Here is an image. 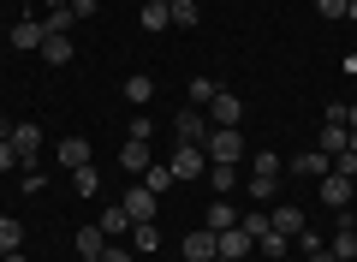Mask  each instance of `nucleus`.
I'll list each match as a JSON object with an SVG mask.
<instances>
[{"label":"nucleus","mask_w":357,"mask_h":262,"mask_svg":"<svg viewBox=\"0 0 357 262\" xmlns=\"http://www.w3.org/2000/svg\"><path fill=\"white\" fill-rule=\"evenodd\" d=\"M203 150H208V161H232V167H244V155H250V150H244V131H238V125H215Z\"/></svg>","instance_id":"obj_1"},{"label":"nucleus","mask_w":357,"mask_h":262,"mask_svg":"<svg viewBox=\"0 0 357 262\" xmlns=\"http://www.w3.org/2000/svg\"><path fill=\"white\" fill-rule=\"evenodd\" d=\"M119 209L131 214V226H149L155 214H161V197H155L149 185H137V179H131V191H126V197H119Z\"/></svg>","instance_id":"obj_2"},{"label":"nucleus","mask_w":357,"mask_h":262,"mask_svg":"<svg viewBox=\"0 0 357 262\" xmlns=\"http://www.w3.org/2000/svg\"><path fill=\"white\" fill-rule=\"evenodd\" d=\"M167 167H173V179L185 185V179H208V167H215V161H208V150H197V143H178Z\"/></svg>","instance_id":"obj_3"},{"label":"nucleus","mask_w":357,"mask_h":262,"mask_svg":"<svg viewBox=\"0 0 357 262\" xmlns=\"http://www.w3.org/2000/svg\"><path fill=\"white\" fill-rule=\"evenodd\" d=\"M208 131H215V125H208V113H203V108H185V113L173 119V138H178V143H197V150L208 143Z\"/></svg>","instance_id":"obj_4"},{"label":"nucleus","mask_w":357,"mask_h":262,"mask_svg":"<svg viewBox=\"0 0 357 262\" xmlns=\"http://www.w3.org/2000/svg\"><path fill=\"white\" fill-rule=\"evenodd\" d=\"M203 113H208V125H238L244 119V101L232 96V89H215V101H208Z\"/></svg>","instance_id":"obj_5"},{"label":"nucleus","mask_w":357,"mask_h":262,"mask_svg":"<svg viewBox=\"0 0 357 262\" xmlns=\"http://www.w3.org/2000/svg\"><path fill=\"white\" fill-rule=\"evenodd\" d=\"M13 155H18V167H36V155H42V131L36 125H13Z\"/></svg>","instance_id":"obj_6"},{"label":"nucleus","mask_w":357,"mask_h":262,"mask_svg":"<svg viewBox=\"0 0 357 262\" xmlns=\"http://www.w3.org/2000/svg\"><path fill=\"white\" fill-rule=\"evenodd\" d=\"M220 256H232V262H250V256H256V238L244 233V221L220 233Z\"/></svg>","instance_id":"obj_7"},{"label":"nucleus","mask_w":357,"mask_h":262,"mask_svg":"<svg viewBox=\"0 0 357 262\" xmlns=\"http://www.w3.org/2000/svg\"><path fill=\"white\" fill-rule=\"evenodd\" d=\"M119 167H126L131 179H143V173H149V167H155L149 143H143V138H126V150H119Z\"/></svg>","instance_id":"obj_8"},{"label":"nucleus","mask_w":357,"mask_h":262,"mask_svg":"<svg viewBox=\"0 0 357 262\" xmlns=\"http://www.w3.org/2000/svg\"><path fill=\"white\" fill-rule=\"evenodd\" d=\"M316 185H321V203H328V209H351V179H345V173H328V179H316Z\"/></svg>","instance_id":"obj_9"},{"label":"nucleus","mask_w":357,"mask_h":262,"mask_svg":"<svg viewBox=\"0 0 357 262\" xmlns=\"http://www.w3.org/2000/svg\"><path fill=\"white\" fill-rule=\"evenodd\" d=\"M185 256H191V262H208V256H220V233H215V226H197V233L185 238Z\"/></svg>","instance_id":"obj_10"},{"label":"nucleus","mask_w":357,"mask_h":262,"mask_svg":"<svg viewBox=\"0 0 357 262\" xmlns=\"http://www.w3.org/2000/svg\"><path fill=\"white\" fill-rule=\"evenodd\" d=\"M328 250H333L340 262H351V256H357V221H351V214H340V226H333Z\"/></svg>","instance_id":"obj_11"},{"label":"nucleus","mask_w":357,"mask_h":262,"mask_svg":"<svg viewBox=\"0 0 357 262\" xmlns=\"http://www.w3.org/2000/svg\"><path fill=\"white\" fill-rule=\"evenodd\" d=\"M54 155H60L66 173H77V167H89V138H60V143H54Z\"/></svg>","instance_id":"obj_12"},{"label":"nucleus","mask_w":357,"mask_h":262,"mask_svg":"<svg viewBox=\"0 0 357 262\" xmlns=\"http://www.w3.org/2000/svg\"><path fill=\"white\" fill-rule=\"evenodd\" d=\"M292 173H298V179H328V173H333V155L310 150V155H298V161H292Z\"/></svg>","instance_id":"obj_13"},{"label":"nucleus","mask_w":357,"mask_h":262,"mask_svg":"<svg viewBox=\"0 0 357 262\" xmlns=\"http://www.w3.org/2000/svg\"><path fill=\"white\" fill-rule=\"evenodd\" d=\"M268 226H274V233H286V238H298V233H304V209H292V203H280V209L268 214Z\"/></svg>","instance_id":"obj_14"},{"label":"nucleus","mask_w":357,"mask_h":262,"mask_svg":"<svg viewBox=\"0 0 357 262\" xmlns=\"http://www.w3.org/2000/svg\"><path fill=\"white\" fill-rule=\"evenodd\" d=\"M42 36H48L42 18H18V24H13V48H42Z\"/></svg>","instance_id":"obj_15"},{"label":"nucleus","mask_w":357,"mask_h":262,"mask_svg":"<svg viewBox=\"0 0 357 262\" xmlns=\"http://www.w3.org/2000/svg\"><path fill=\"white\" fill-rule=\"evenodd\" d=\"M345 143H351V125H345V119H328V125H321V155H340Z\"/></svg>","instance_id":"obj_16"},{"label":"nucleus","mask_w":357,"mask_h":262,"mask_svg":"<svg viewBox=\"0 0 357 262\" xmlns=\"http://www.w3.org/2000/svg\"><path fill=\"white\" fill-rule=\"evenodd\" d=\"M238 179H244V173H238L232 161H215V167H208V185H215L220 197H232V191H238Z\"/></svg>","instance_id":"obj_17"},{"label":"nucleus","mask_w":357,"mask_h":262,"mask_svg":"<svg viewBox=\"0 0 357 262\" xmlns=\"http://www.w3.org/2000/svg\"><path fill=\"white\" fill-rule=\"evenodd\" d=\"M167 13H173V30H197L203 24V6H197V0H173Z\"/></svg>","instance_id":"obj_18"},{"label":"nucleus","mask_w":357,"mask_h":262,"mask_svg":"<svg viewBox=\"0 0 357 262\" xmlns=\"http://www.w3.org/2000/svg\"><path fill=\"white\" fill-rule=\"evenodd\" d=\"M286 245H292V238H286V233H274V226H268V233L256 238V256H262V262H280V256H286Z\"/></svg>","instance_id":"obj_19"},{"label":"nucleus","mask_w":357,"mask_h":262,"mask_svg":"<svg viewBox=\"0 0 357 262\" xmlns=\"http://www.w3.org/2000/svg\"><path fill=\"white\" fill-rule=\"evenodd\" d=\"M244 161H250V173H256V179H280V167H286L274 150H256V155H244Z\"/></svg>","instance_id":"obj_20"},{"label":"nucleus","mask_w":357,"mask_h":262,"mask_svg":"<svg viewBox=\"0 0 357 262\" xmlns=\"http://www.w3.org/2000/svg\"><path fill=\"white\" fill-rule=\"evenodd\" d=\"M203 226H215V233H227V226H238V209H232L227 197H215V203H208V221H203Z\"/></svg>","instance_id":"obj_21"},{"label":"nucleus","mask_w":357,"mask_h":262,"mask_svg":"<svg viewBox=\"0 0 357 262\" xmlns=\"http://www.w3.org/2000/svg\"><path fill=\"white\" fill-rule=\"evenodd\" d=\"M96 226H102L107 238H119V233H131V214L119 209V203H107V209H102V221H96Z\"/></svg>","instance_id":"obj_22"},{"label":"nucleus","mask_w":357,"mask_h":262,"mask_svg":"<svg viewBox=\"0 0 357 262\" xmlns=\"http://www.w3.org/2000/svg\"><path fill=\"white\" fill-rule=\"evenodd\" d=\"M6 250H24V221H13V214H0V256Z\"/></svg>","instance_id":"obj_23"},{"label":"nucleus","mask_w":357,"mask_h":262,"mask_svg":"<svg viewBox=\"0 0 357 262\" xmlns=\"http://www.w3.org/2000/svg\"><path fill=\"white\" fill-rule=\"evenodd\" d=\"M137 185H149V191H155V197H161V191H173V185H178V179H173V167H167V161H155V167H149V173H143V179H137Z\"/></svg>","instance_id":"obj_24"},{"label":"nucleus","mask_w":357,"mask_h":262,"mask_svg":"<svg viewBox=\"0 0 357 262\" xmlns=\"http://www.w3.org/2000/svg\"><path fill=\"white\" fill-rule=\"evenodd\" d=\"M42 60H48V66H66V60H72V36H42Z\"/></svg>","instance_id":"obj_25"},{"label":"nucleus","mask_w":357,"mask_h":262,"mask_svg":"<svg viewBox=\"0 0 357 262\" xmlns=\"http://www.w3.org/2000/svg\"><path fill=\"white\" fill-rule=\"evenodd\" d=\"M102 245H107L102 226H77V256H102Z\"/></svg>","instance_id":"obj_26"},{"label":"nucleus","mask_w":357,"mask_h":262,"mask_svg":"<svg viewBox=\"0 0 357 262\" xmlns=\"http://www.w3.org/2000/svg\"><path fill=\"white\" fill-rule=\"evenodd\" d=\"M143 30H173V13L161 0H143Z\"/></svg>","instance_id":"obj_27"},{"label":"nucleus","mask_w":357,"mask_h":262,"mask_svg":"<svg viewBox=\"0 0 357 262\" xmlns=\"http://www.w3.org/2000/svg\"><path fill=\"white\" fill-rule=\"evenodd\" d=\"M42 24H48V36H72V30H77V18H72V6H54V13L42 18Z\"/></svg>","instance_id":"obj_28"},{"label":"nucleus","mask_w":357,"mask_h":262,"mask_svg":"<svg viewBox=\"0 0 357 262\" xmlns=\"http://www.w3.org/2000/svg\"><path fill=\"white\" fill-rule=\"evenodd\" d=\"M149 96H155V84H149L143 72H131V84H126V101H131V108H143Z\"/></svg>","instance_id":"obj_29"},{"label":"nucleus","mask_w":357,"mask_h":262,"mask_svg":"<svg viewBox=\"0 0 357 262\" xmlns=\"http://www.w3.org/2000/svg\"><path fill=\"white\" fill-rule=\"evenodd\" d=\"M72 185H77V197H96V191H102V173H96V167H77Z\"/></svg>","instance_id":"obj_30"},{"label":"nucleus","mask_w":357,"mask_h":262,"mask_svg":"<svg viewBox=\"0 0 357 262\" xmlns=\"http://www.w3.org/2000/svg\"><path fill=\"white\" fill-rule=\"evenodd\" d=\"M215 78H191V108H208V101H215Z\"/></svg>","instance_id":"obj_31"},{"label":"nucleus","mask_w":357,"mask_h":262,"mask_svg":"<svg viewBox=\"0 0 357 262\" xmlns=\"http://www.w3.org/2000/svg\"><path fill=\"white\" fill-rule=\"evenodd\" d=\"M131 245H137V250H161V233H155V221H149V226H131Z\"/></svg>","instance_id":"obj_32"},{"label":"nucleus","mask_w":357,"mask_h":262,"mask_svg":"<svg viewBox=\"0 0 357 262\" xmlns=\"http://www.w3.org/2000/svg\"><path fill=\"white\" fill-rule=\"evenodd\" d=\"M274 185H280V179H256V173H250V179H244V191H250V197H256V203H268V197H274Z\"/></svg>","instance_id":"obj_33"},{"label":"nucleus","mask_w":357,"mask_h":262,"mask_svg":"<svg viewBox=\"0 0 357 262\" xmlns=\"http://www.w3.org/2000/svg\"><path fill=\"white\" fill-rule=\"evenodd\" d=\"M292 245H298V250H304V256H316V250H328V245H321V233H316V226H304V233H298V238H292Z\"/></svg>","instance_id":"obj_34"},{"label":"nucleus","mask_w":357,"mask_h":262,"mask_svg":"<svg viewBox=\"0 0 357 262\" xmlns=\"http://www.w3.org/2000/svg\"><path fill=\"white\" fill-rule=\"evenodd\" d=\"M42 185H48V179H42V167H24V179H18V191H24V197H36Z\"/></svg>","instance_id":"obj_35"},{"label":"nucleus","mask_w":357,"mask_h":262,"mask_svg":"<svg viewBox=\"0 0 357 262\" xmlns=\"http://www.w3.org/2000/svg\"><path fill=\"white\" fill-rule=\"evenodd\" d=\"M333 173H345V179H357V150H340V155H333Z\"/></svg>","instance_id":"obj_36"},{"label":"nucleus","mask_w":357,"mask_h":262,"mask_svg":"<svg viewBox=\"0 0 357 262\" xmlns=\"http://www.w3.org/2000/svg\"><path fill=\"white\" fill-rule=\"evenodd\" d=\"M238 221H244V233H250V238L268 233V214H262V209H256V214H238Z\"/></svg>","instance_id":"obj_37"},{"label":"nucleus","mask_w":357,"mask_h":262,"mask_svg":"<svg viewBox=\"0 0 357 262\" xmlns=\"http://www.w3.org/2000/svg\"><path fill=\"white\" fill-rule=\"evenodd\" d=\"M66 6H72L77 24H89V18H96V0H66Z\"/></svg>","instance_id":"obj_38"},{"label":"nucleus","mask_w":357,"mask_h":262,"mask_svg":"<svg viewBox=\"0 0 357 262\" xmlns=\"http://www.w3.org/2000/svg\"><path fill=\"white\" fill-rule=\"evenodd\" d=\"M131 138H143V143L155 138V119H149V113H137V119H131Z\"/></svg>","instance_id":"obj_39"},{"label":"nucleus","mask_w":357,"mask_h":262,"mask_svg":"<svg viewBox=\"0 0 357 262\" xmlns=\"http://www.w3.org/2000/svg\"><path fill=\"white\" fill-rule=\"evenodd\" d=\"M321 6V18H345V6H351V0H316Z\"/></svg>","instance_id":"obj_40"},{"label":"nucleus","mask_w":357,"mask_h":262,"mask_svg":"<svg viewBox=\"0 0 357 262\" xmlns=\"http://www.w3.org/2000/svg\"><path fill=\"white\" fill-rule=\"evenodd\" d=\"M96 262H131V256H126V250L114 245V238H107V245H102V256H96Z\"/></svg>","instance_id":"obj_41"},{"label":"nucleus","mask_w":357,"mask_h":262,"mask_svg":"<svg viewBox=\"0 0 357 262\" xmlns=\"http://www.w3.org/2000/svg\"><path fill=\"white\" fill-rule=\"evenodd\" d=\"M13 167H18V155H13V138H6L0 143V173H13Z\"/></svg>","instance_id":"obj_42"},{"label":"nucleus","mask_w":357,"mask_h":262,"mask_svg":"<svg viewBox=\"0 0 357 262\" xmlns=\"http://www.w3.org/2000/svg\"><path fill=\"white\" fill-rule=\"evenodd\" d=\"M0 262H30V256H24V250H6V256H0Z\"/></svg>","instance_id":"obj_43"},{"label":"nucleus","mask_w":357,"mask_h":262,"mask_svg":"<svg viewBox=\"0 0 357 262\" xmlns=\"http://www.w3.org/2000/svg\"><path fill=\"white\" fill-rule=\"evenodd\" d=\"M345 125H351V131H357V108H345Z\"/></svg>","instance_id":"obj_44"},{"label":"nucleus","mask_w":357,"mask_h":262,"mask_svg":"<svg viewBox=\"0 0 357 262\" xmlns=\"http://www.w3.org/2000/svg\"><path fill=\"white\" fill-rule=\"evenodd\" d=\"M6 138H13V125H6V119H0V143H6Z\"/></svg>","instance_id":"obj_45"},{"label":"nucleus","mask_w":357,"mask_h":262,"mask_svg":"<svg viewBox=\"0 0 357 262\" xmlns=\"http://www.w3.org/2000/svg\"><path fill=\"white\" fill-rule=\"evenodd\" d=\"M42 6H48V13H54V6H66V0H42Z\"/></svg>","instance_id":"obj_46"},{"label":"nucleus","mask_w":357,"mask_h":262,"mask_svg":"<svg viewBox=\"0 0 357 262\" xmlns=\"http://www.w3.org/2000/svg\"><path fill=\"white\" fill-rule=\"evenodd\" d=\"M345 18H357V0H351V6H345Z\"/></svg>","instance_id":"obj_47"},{"label":"nucleus","mask_w":357,"mask_h":262,"mask_svg":"<svg viewBox=\"0 0 357 262\" xmlns=\"http://www.w3.org/2000/svg\"><path fill=\"white\" fill-rule=\"evenodd\" d=\"M208 262H232V256H208Z\"/></svg>","instance_id":"obj_48"},{"label":"nucleus","mask_w":357,"mask_h":262,"mask_svg":"<svg viewBox=\"0 0 357 262\" xmlns=\"http://www.w3.org/2000/svg\"><path fill=\"white\" fill-rule=\"evenodd\" d=\"M161 6H173V0H161Z\"/></svg>","instance_id":"obj_49"}]
</instances>
